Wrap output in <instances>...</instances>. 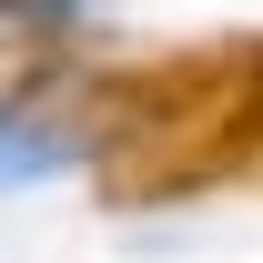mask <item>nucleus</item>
Here are the masks:
<instances>
[{"mask_svg": "<svg viewBox=\"0 0 263 263\" xmlns=\"http://www.w3.org/2000/svg\"><path fill=\"white\" fill-rule=\"evenodd\" d=\"M91 152L71 122H51L41 101H0V193H21V182H51Z\"/></svg>", "mask_w": 263, "mask_h": 263, "instance_id": "1", "label": "nucleus"}]
</instances>
